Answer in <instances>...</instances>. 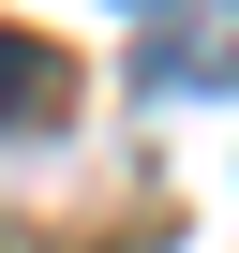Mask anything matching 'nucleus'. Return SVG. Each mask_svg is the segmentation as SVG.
Segmentation results:
<instances>
[{
	"mask_svg": "<svg viewBox=\"0 0 239 253\" xmlns=\"http://www.w3.org/2000/svg\"><path fill=\"white\" fill-rule=\"evenodd\" d=\"M224 75H239V0H150V45H135V89L194 104V89H224Z\"/></svg>",
	"mask_w": 239,
	"mask_h": 253,
	"instance_id": "f257e3e1",
	"label": "nucleus"
},
{
	"mask_svg": "<svg viewBox=\"0 0 239 253\" xmlns=\"http://www.w3.org/2000/svg\"><path fill=\"white\" fill-rule=\"evenodd\" d=\"M60 45H30V30H0V134H30V119H60Z\"/></svg>",
	"mask_w": 239,
	"mask_h": 253,
	"instance_id": "f03ea898",
	"label": "nucleus"
},
{
	"mask_svg": "<svg viewBox=\"0 0 239 253\" xmlns=\"http://www.w3.org/2000/svg\"><path fill=\"white\" fill-rule=\"evenodd\" d=\"M135 15H150V0H135Z\"/></svg>",
	"mask_w": 239,
	"mask_h": 253,
	"instance_id": "7ed1b4c3",
	"label": "nucleus"
}]
</instances>
